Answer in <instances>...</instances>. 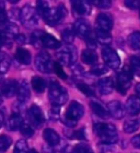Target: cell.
Listing matches in <instances>:
<instances>
[{"instance_id": "obj_46", "label": "cell", "mask_w": 140, "mask_h": 153, "mask_svg": "<svg viewBox=\"0 0 140 153\" xmlns=\"http://www.w3.org/2000/svg\"><path fill=\"white\" fill-rule=\"evenodd\" d=\"M125 6L129 9H138L140 7V0H125Z\"/></svg>"}, {"instance_id": "obj_57", "label": "cell", "mask_w": 140, "mask_h": 153, "mask_svg": "<svg viewBox=\"0 0 140 153\" xmlns=\"http://www.w3.org/2000/svg\"><path fill=\"white\" fill-rule=\"evenodd\" d=\"M2 46H3V45H2V42H1V39H0V48L2 47Z\"/></svg>"}, {"instance_id": "obj_21", "label": "cell", "mask_w": 140, "mask_h": 153, "mask_svg": "<svg viewBox=\"0 0 140 153\" xmlns=\"http://www.w3.org/2000/svg\"><path fill=\"white\" fill-rule=\"evenodd\" d=\"M14 57H16V60L18 62L22 65H29L31 62V59H32V56H31V53H30L28 49H24V48H18L16 51V54H14Z\"/></svg>"}, {"instance_id": "obj_13", "label": "cell", "mask_w": 140, "mask_h": 153, "mask_svg": "<svg viewBox=\"0 0 140 153\" xmlns=\"http://www.w3.org/2000/svg\"><path fill=\"white\" fill-rule=\"evenodd\" d=\"M113 16L108 13H100L98 18H96L95 24H96V29L102 30V31H106V32H109L113 27Z\"/></svg>"}, {"instance_id": "obj_26", "label": "cell", "mask_w": 140, "mask_h": 153, "mask_svg": "<svg viewBox=\"0 0 140 153\" xmlns=\"http://www.w3.org/2000/svg\"><path fill=\"white\" fill-rule=\"evenodd\" d=\"M61 38L63 41L66 43V44H71L74 39V30H73V26H66L64 29L61 30Z\"/></svg>"}, {"instance_id": "obj_39", "label": "cell", "mask_w": 140, "mask_h": 153, "mask_svg": "<svg viewBox=\"0 0 140 153\" xmlns=\"http://www.w3.org/2000/svg\"><path fill=\"white\" fill-rule=\"evenodd\" d=\"M20 131H21L23 137L25 138H31L34 134V129L32 128V126L30 124H25V123L22 125V127L20 128Z\"/></svg>"}, {"instance_id": "obj_7", "label": "cell", "mask_w": 140, "mask_h": 153, "mask_svg": "<svg viewBox=\"0 0 140 153\" xmlns=\"http://www.w3.org/2000/svg\"><path fill=\"white\" fill-rule=\"evenodd\" d=\"M66 13H67V10L64 6H58L54 7V8H51L48 10L47 13L43 16V19L47 22V24L49 25H56L58 23H60L64 18L66 16Z\"/></svg>"}, {"instance_id": "obj_17", "label": "cell", "mask_w": 140, "mask_h": 153, "mask_svg": "<svg viewBox=\"0 0 140 153\" xmlns=\"http://www.w3.org/2000/svg\"><path fill=\"white\" fill-rule=\"evenodd\" d=\"M126 111L129 115H138L140 113V97L138 95H131L126 102Z\"/></svg>"}, {"instance_id": "obj_9", "label": "cell", "mask_w": 140, "mask_h": 153, "mask_svg": "<svg viewBox=\"0 0 140 153\" xmlns=\"http://www.w3.org/2000/svg\"><path fill=\"white\" fill-rule=\"evenodd\" d=\"M26 117L30 125L35 128H41L45 123L44 113L37 105H32L30 107V109L26 112Z\"/></svg>"}, {"instance_id": "obj_4", "label": "cell", "mask_w": 140, "mask_h": 153, "mask_svg": "<svg viewBox=\"0 0 140 153\" xmlns=\"http://www.w3.org/2000/svg\"><path fill=\"white\" fill-rule=\"evenodd\" d=\"M56 57L61 65L72 66L76 62L77 57H78L77 48L70 44L64 45L60 48H58V51H56Z\"/></svg>"}, {"instance_id": "obj_15", "label": "cell", "mask_w": 140, "mask_h": 153, "mask_svg": "<svg viewBox=\"0 0 140 153\" xmlns=\"http://www.w3.org/2000/svg\"><path fill=\"white\" fill-rule=\"evenodd\" d=\"M18 85H19V83L16 82V80H7V81H3L2 84H1L0 92L2 93L6 97H12L13 95L16 94Z\"/></svg>"}, {"instance_id": "obj_56", "label": "cell", "mask_w": 140, "mask_h": 153, "mask_svg": "<svg viewBox=\"0 0 140 153\" xmlns=\"http://www.w3.org/2000/svg\"><path fill=\"white\" fill-rule=\"evenodd\" d=\"M30 153H38V152L35 150V149H31V150H30Z\"/></svg>"}, {"instance_id": "obj_31", "label": "cell", "mask_w": 140, "mask_h": 153, "mask_svg": "<svg viewBox=\"0 0 140 153\" xmlns=\"http://www.w3.org/2000/svg\"><path fill=\"white\" fill-rule=\"evenodd\" d=\"M139 128V121L137 119H129L124 123V131L126 134H134Z\"/></svg>"}, {"instance_id": "obj_3", "label": "cell", "mask_w": 140, "mask_h": 153, "mask_svg": "<svg viewBox=\"0 0 140 153\" xmlns=\"http://www.w3.org/2000/svg\"><path fill=\"white\" fill-rule=\"evenodd\" d=\"M83 114H84V107L80 103L72 101L70 103L69 107L67 108V112H66L65 116L61 118V121L68 128H72L77 125L78 120L81 119Z\"/></svg>"}, {"instance_id": "obj_5", "label": "cell", "mask_w": 140, "mask_h": 153, "mask_svg": "<svg viewBox=\"0 0 140 153\" xmlns=\"http://www.w3.org/2000/svg\"><path fill=\"white\" fill-rule=\"evenodd\" d=\"M23 26L26 29H33L38 23V12L31 4H25L21 9V20Z\"/></svg>"}, {"instance_id": "obj_54", "label": "cell", "mask_w": 140, "mask_h": 153, "mask_svg": "<svg viewBox=\"0 0 140 153\" xmlns=\"http://www.w3.org/2000/svg\"><path fill=\"white\" fill-rule=\"evenodd\" d=\"M9 2H11V3H18L20 1V0H8Z\"/></svg>"}, {"instance_id": "obj_6", "label": "cell", "mask_w": 140, "mask_h": 153, "mask_svg": "<svg viewBox=\"0 0 140 153\" xmlns=\"http://www.w3.org/2000/svg\"><path fill=\"white\" fill-rule=\"evenodd\" d=\"M34 64L36 69L44 74H51L54 70V62L51 61V55L46 51H42L36 55Z\"/></svg>"}, {"instance_id": "obj_8", "label": "cell", "mask_w": 140, "mask_h": 153, "mask_svg": "<svg viewBox=\"0 0 140 153\" xmlns=\"http://www.w3.org/2000/svg\"><path fill=\"white\" fill-rule=\"evenodd\" d=\"M131 81H133V76H131L130 71L127 68L121 69L116 76V89L118 92L124 95L127 92V90L130 88Z\"/></svg>"}, {"instance_id": "obj_12", "label": "cell", "mask_w": 140, "mask_h": 153, "mask_svg": "<svg viewBox=\"0 0 140 153\" xmlns=\"http://www.w3.org/2000/svg\"><path fill=\"white\" fill-rule=\"evenodd\" d=\"M73 12L78 16H89L91 13V4L88 0H70Z\"/></svg>"}, {"instance_id": "obj_55", "label": "cell", "mask_w": 140, "mask_h": 153, "mask_svg": "<svg viewBox=\"0 0 140 153\" xmlns=\"http://www.w3.org/2000/svg\"><path fill=\"white\" fill-rule=\"evenodd\" d=\"M2 104V93L0 92V105Z\"/></svg>"}, {"instance_id": "obj_40", "label": "cell", "mask_w": 140, "mask_h": 153, "mask_svg": "<svg viewBox=\"0 0 140 153\" xmlns=\"http://www.w3.org/2000/svg\"><path fill=\"white\" fill-rule=\"evenodd\" d=\"M107 67L106 66H103V65H94L91 69V74L93 76H102L107 72Z\"/></svg>"}, {"instance_id": "obj_52", "label": "cell", "mask_w": 140, "mask_h": 153, "mask_svg": "<svg viewBox=\"0 0 140 153\" xmlns=\"http://www.w3.org/2000/svg\"><path fill=\"white\" fill-rule=\"evenodd\" d=\"M3 121H4V115L2 112H0V126L3 124Z\"/></svg>"}, {"instance_id": "obj_10", "label": "cell", "mask_w": 140, "mask_h": 153, "mask_svg": "<svg viewBox=\"0 0 140 153\" xmlns=\"http://www.w3.org/2000/svg\"><path fill=\"white\" fill-rule=\"evenodd\" d=\"M102 57L104 60L105 65L108 68L112 69H117L121 66V58L118 56V54L113 49V48L105 46L102 49Z\"/></svg>"}, {"instance_id": "obj_51", "label": "cell", "mask_w": 140, "mask_h": 153, "mask_svg": "<svg viewBox=\"0 0 140 153\" xmlns=\"http://www.w3.org/2000/svg\"><path fill=\"white\" fill-rule=\"evenodd\" d=\"M131 144H133L135 148L140 149V134H138V136H135V137L131 139Z\"/></svg>"}, {"instance_id": "obj_42", "label": "cell", "mask_w": 140, "mask_h": 153, "mask_svg": "<svg viewBox=\"0 0 140 153\" xmlns=\"http://www.w3.org/2000/svg\"><path fill=\"white\" fill-rule=\"evenodd\" d=\"M54 71L55 74H57L60 79L63 80H67V74H66V72H65V70L63 69V67H61V64L60 62H54Z\"/></svg>"}, {"instance_id": "obj_53", "label": "cell", "mask_w": 140, "mask_h": 153, "mask_svg": "<svg viewBox=\"0 0 140 153\" xmlns=\"http://www.w3.org/2000/svg\"><path fill=\"white\" fill-rule=\"evenodd\" d=\"M136 93H137V95L140 97V83H138L137 85H136Z\"/></svg>"}, {"instance_id": "obj_25", "label": "cell", "mask_w": 140, "mask_h": 153, "mask_svg": "<svg viewBox=\"0 0 140 153\" xmlns=\"http://www.w3.org/2000/svg\"><path fill=\"white\" fill-rule=\"evenodd\" d=\"M95 38L100 44L105 45V46L109 45L112 43V35L109 34V32L102 31V30H99V29L95 30Z\"/></svg>"}, {"instance_id": "obj_24", "label": "cell", "mask_w": 140, "mask_h": 153, "mask_svg": "<svg viewBox=\"0 0 140 153\" xmlns=\"http://www.w3.org/2000/svg\"><path fill=\"white\" fill-rule=\"evenodd\" d=\"M90 106H91V108H92L93 113L96 115V116H99L101 118H107L109 116V113H108V109H106L104 106L99 103L98 101H92V102L90 103Z\"/></svg>"}, {"instance_id": "obj_49", "label": "cell", "mask_w": 140, "mask_h": 153, "mask_svg": "<svg viewBox=\"0 0 140 153\" xmlns=\"http://www.w3.org/2000/svg\"><path fill=\"white\" fill-rule=\"evenodd\" d=\"M42 153H56V151L54 150V148L49 146V144H44L42 147Z\"/></svg>"}, {"instance_id": "obj_35", "label": "cell", "mask_w": 140, "mask_h": 153, "mask_svg": "<svg viewBox=\"0 0 140 153\" xmlns=\"http://www.w3.org/2000/svg\"><path fill=\"white\" fill-rule=\"evenodd\" d=\"M130 68L136 76H140V56H131Z\"/></svg>"}, {"instance_id": "obj_36", "label": "cell", "mask_w": 140, "mask_h": 153, "mask_svg": "<svg viewBox=\"0 0 140 153\" xmlns=\"http://www.w3.org/2000/svg\"><path fill=\"white\" fill-rule=\"evenodd\" d=\"M11 143H12V139L9 136H6V134L0 136V152H4L8 150Z\"/></svg>"}, {"instance_id": "obj_19", "label": "cell", "mask_w": 140, "mask_h": 153, "mask_svg": "<svg viewBox=\"0 0 140 153\" xmlns=\"http://www.w3.org/2000/svg\"><path fill=\"white\" fill-rule=\"evenodd\" d=\"M43 137H44L45 141H46L49 146H51V147L58 146V144L61 142V139H60V137H59V134L55 130L51 129V128H46V129L43 131Z\"/></svg>"}, {"instance_id": "obj_18", "label": "cell", "mask_w": 140, "mask_h": 153, "mask_svg": "<svg viewBox=\"0 0 140 153\" xmlns=\"http://www.w3.org/2000/svg\"><path fill=\"white\" fill-rule=\"evenodd\" d=\"M98 89H99L101 94H104V95L111 94L113 92V90H114V81H113L111 76L102 78L98 82Z\"/></svg>"}, {"instance_id": "obj_2", "label": "cell", "mask_w": 140, "mask_h": 153, "mask_svg": "<svg viewBox=\"0 0 140 153\" xmlns=\"http://www.w3.org/2000/svg\"><path fill=\"white\" fill-rule=\"evenodd\" d=\"M48 97L53 105L61 106L66 104L68 101L67 90L61 86L57 81L49 80V88H48Z\"/></svg>"}, {"instance_id": "obj_27", "label": "cell", "mask_w": 140, "mask_h": 153, "mask_svg": "<svg viewBox=\"0 0 140 153\" xmlns=\"http://www.w3.org/2000/svg\"><path fill=\"white\" fill-rule=\"evenodd\" d=\"M31 84H32V88L35 92L42 93L44 92L45 88H46V81H45L43 78L41 76H35L32 78V81H31Z\"/></svg>"}, {"instance_id": "obj_14", "label": "cell", "mask_w": 140, "mask_h": 153, "mask_svg": "<svg viewBox=\"0 0 140 153\" xmlns=\"http://www.w3.org/2000/svg\"><path fill=\"white\" fill-rule=\"evenodd\" d=\"M107 109L109 115L112 117H114L115 119H121L126 114V107H124V105L118 101H112L108 103Z\"/></svg>"}, {"instance_id": "obj_38", "label": "cell", "mask_w": 140, "mask_h": 153, "mask_svg": "<svg viewBox=\"0 0 140 153\" xmlns=\"http://www.w3.org/2000/svg\"><path fill=\"white\" fill-rule=\"evenodd\" d=\"M90 2L100 9H108L112 6V0H90Z\"/></svg>"}, {"instance_id": "obj_32", "label": "cell", "mask_w": 140, "mask_h": 153, "mask_svg": "<svg viewBox=\"0 0 140 153\" xmlns=\"http://www.w3.org/2000/svg\"><path fill=\"white\" fill-rule=\"evenodd\" d=\"M65 134H67V137L71 138V139H78V140H82V139H86V129L81 128L79 130H72L68 132L67 130H65Z\"/></svg>"}, {"instance_id": "obj_44", "label": "cell", "mask_w": 140, "mask_h": 153, "mask_svg": "<svg viewBox=\"0 0 140 153\" xmlns=\"http://www.w3.org/2000/svg\"><path fill=\"white\" fill-rule=\"evenodd\" d=\"M60 106H51V111H49V115H51V118L53 120H57L60 118Z\"/></svg>"}, {"instance_id": "obj_34", "label": "cell", "mask_w": 140, "mask_h": 153, "mask_svg": "<svg viewBox=\"0 0 140 153\" xmlns=\"http://www.w3.org/2000/svg\"><path fill=\"white\" fill-rule=\"evenodd\" d=\"M49 9H51V7H49V4H48L46 0H37V2H36V10H37L38 14L42 16V18L47 13V11Z\"/></svg>"}, {"instance_id": "obj_11", "label": "cell", "mask_w": 140, "mask_h": 153, "mask_svg": "<svg viewBox=\"0 0 140 153\" xmlns=\"http://www.w3.org/2000/svg\"><path fill=\"white\" fill-rule=\"evenodd\" d=\"M73 30L77 36L81 38L89 37L91 35V27H90L89 22L84 19H78L73 24Z\"/></svg>"}, {"instance_id": "obj_23", "label": "cell", "mask_w": 140, "mask_h": 153, "mask_svg": "<svg viewBox=\"0 0 140 153\" xmlns=\"http://www.w3.org/2000/svg\"><path fill=\"white\" fill-rule=\"evenodd\" d=\"M81 59H82V61L84 62V64L94 66V65H96L99 58H98V54L94 51V49H90V48H88V49H84V51H82V54H81Z\"/></svg>"}, {"instance_id": "obj_20", "label": "cell", "mask_w": 140, "mask_h": 153, "mask_svg": "<svg viewBox=\"0 0 140 153\" xmlns=\"http://www.w3.org/2000/svg\"><path fill=\"white\" fill-rule=\"evenodd\" d=\"M23 124H24V123H23L22 116L20 114H13L12 116L8 119V121H7L6 128L8 130L14 131V130L20 129V128L22 127Z\"/></svg>"}, {"instance_id": "obj_28", "label": "cell", "mask_w": 140, "mask_h": 153, "mask_svg": "<svg viewBox=\"0 0 140 153\" xmlns=\"http://www.w3.org/2000/svg\"><path fill=\"white\" fill-rule=\"evenodd\" d=\"M43 34H44V32L41 31V30H36V31H34V32L31 34V43H32V45L35 48L44 47V46H43V41H42Z\"/></svg>"}, {"instance_id": "obj_22", "label": "cell", "mask_w": 140, "mask_h": 153, "mask_svg": "<svg viewBox=\"0 0 140 153\" xmlns=\"http://www.w3.org/2000/svg\"><path fill=\"white\" fill-rule=\"evenodd\" d=\"M42 41H43V46L46 48H51V49H57V48L61 47L60 42L56 39V37H54L53 35L48 34V33H45L43 34V37H42Z\"/></svg>"}, {"instance_id": "obj_41", "label": "cell", "mask_w": 140, "mask_h": 153, "mask_svg": "<svg viewBox=\"0 0 140 153\" xmlns=\"http://www.w3.org/2000/svg\"><path fill=\"white\" fill-rule=\"evenodd\" d=\"M77 86H78V89H79L83 94H86V95H88V96L94 95V91L91 89V86L88 85V84H86V83L79 82L78 84H77Z\"/></svg>"}, {"instance_id": "obj_48", "label": "cell", "mask_w": 140, "mask_h": 153, "mask_svg": "<svg viewBox=\"0 0 140 153\" xmlns=\"http://www.w3.org/2000/svg\"><path fill=\"white\" fill-rule=\"evenodd\" d=\"M60 153H77V152H76V149H73L72 147L64 143V146L60 148Z\"/></svg>"}, {"instance_id": "obj_16", "label": "cell", "mask_w": 140, "mask_h": 153, "mask_svg": "<svg viewBox=\"0 0 140 153\" xmlns=\"http://www.w3.org/2000/svg\"><path fill=\"white\" fill-rule=\"evenodd\" d=\"M31 92H30V85L25 80H21L18 85V91H16V97L18 101L21 103H25L29 101Z\"/></svg>"}, {"instance_id": "obj_1", "label": "cell", "mask_w": 140, "mask_h": 153, "mask_svg": "<svg viewBox=\"0 0 140 153\" xmlns=\"http://www.w3.org/2000/svg\"><path fill=\"white\" fill-rule=\"evenodd\" d=\"M94 132L106 144L116 143L118 141V134L116 127L109 123H98L94 125Z\"/></svg>"}, {"instance_id": "obj_45", "label": "cell", "mask_w": 140, "mask_h": 153, "mask_svg": "<svg viewBox=\"0 0 140 153\" xmlns=\"http://www.w3.org/2000/svg\"><path fill=\"white\" fill-rule=\"evenodd\" d=\"M76 152L77 153H93L92 149L90 146L86 143H80L76 147Z\"/></svg>"}, {"instance_id": "obj_47", "label": "cell", "mask_w": 140, "mask_h": 153, "mask_svg": "<svg viewBox=\"0 0 140 153\" xmlns=\"http://www.w3.org/2000/svg\"><path fill=\"white\" fill-rule=\"evenodd\" d=\"M96 38L94 37V36L91 34V35L89 36V37L86 38V45H88V47L90 48V49H94V48L96 47Z\"/></svg>"}, {"instance_id": "obj_33", "label": "cell", "mask_w": 140, "mask_h": 153, "mask_svg": "<svg viewBox=\"0 0 140 153\" xmlns=\"http://www.w3.org/2000/svg\"><path fill=\"white\" fill-rule=\"evenodd\" d=\"M13 153H30L29 150V144L25 140H19L14 146V150H13Z\"/></svg>"}, {"instance_id": "obj_37", "label": "cell", "mask_w": 140, "mask_h": 153, "mask_svg": "<svg viewBox=\"0 0 140 153\" xmlns=\"http://www.w3.org/2000/svg\"><path fill=\"white\" fill-rule=\"evenodd\" d=\"M8 19L10 22H16L18 20H21V10L12 8L8 11Z\"/></svg>"}, {"instance_id": "obj_50", "label": "cell", "mask_w": 140, "mask_h": 153, "mask_svg": "<svg viewBox=\"0 0 140 153\" xmlns=\"http://www.w3.org/2000/svg\"><path fill=\"white\" fill-rule=\"evenodd\" d=\"M14 41H16L18 44L23 45V44H25L26 43V37H25V35H23V34H18L16 37L14 38Z\"/></svg>"}, {"instance_id": "obj_43", "label": "cell", "mask_w": 140, "mask_h": 153, "mask_svg": "<svg viewBox=\"0 0 140 153\" xmlns=\"http://www.w3.org/2000/svg\"><path fill=\"white\" fill-rule=\"evenodd\" d=\"M9 21L8 19V12L6 11V6L3 0H0V23H6Z\"/></svg>"}, {"instance_id": "obj_30", "label": "cell", "mask_w": 140, "mask_h": 153, "mask_svg": "<svg viewBox=\"0 0 140 153\" xmlns=\"http://www.w3.org/2000/svg\"><path fill=\"white\" fill-rule=\"evenodd\" d=\"M128 44L134 51H140V32L131 33L128 37Z\"/></svg>"}, {"instance_id": "obj_29", "label": "cell", "mask_w": 140, "mask_h": 153, "mask_svg": "<svg viewBox=\"0 0 140 153\" xmlns=\"http://www.w3.org/2000/svg\"><path fill=\"white\" fill-rule=\"evenodd\" d=\"M10 65L11 62H10L9 56L0 51V74H7L10 68Z\"/></svg>"}]
</instances>
